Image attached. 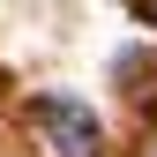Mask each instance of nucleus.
<instances>
[{"label": "nucleus", "instance_id": "obj_1", "mask_svg": "<svg viewBox=\"0 0 157 157\" xmlns=\"http://www.w3.org/2000/svg\"><path fill=\"white\" fill-rule=\"evenodd\" d=\"M23 127H30V142L45 150V157H105V127H97V112L82 105V97H67V90L30 97Z\"/></svg>", "mask_w": 157, "mask_h": 157}, {"label": "nucleus", "instance_id": "obj_2", "mask_svg": "<svg viewBox=\"0 0 157 157\" xmlns=\"http://www.w3.org/2000/svg\"><path fill=\"white\" fill-rule=\"evenodd\" d=\"M127 8H135V15H142V23H150V30H157V0H127Z\"/></svg>", "mask_w": 157, "mask_h": 157}, {"label": "nucleus", "instance_id": "obj_3", "mask_svg": "<svg viewBox=\"0 0 157 157\" xmlns=\"http://www.w3.org/2000/svg\"><path fill=\"white\" fill-rule=\"evenodd\" d=\"M142 157H157V135H150V150H142Z\"/></svg>", "mask_w": 157, "mask_h": 157}]
</instances>
